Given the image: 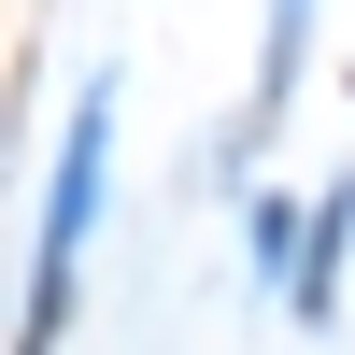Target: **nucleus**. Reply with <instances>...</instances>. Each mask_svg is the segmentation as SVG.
<instances>
[{"label": "nucleus", "instance_id": "obj_1", "mask_svg": "<svg viewBox=\"0 0 355 355\" xmlns=\"http://www.w3.org/2000/svg\"><path fill=\"white\" fill-rule=\"evenodd\" d=\"M100 157H114V100H85V114H71V142H57L43 242H28V327H15V355H57V313H71V256H85V214H100Z\"/></svg>", "mask_w": 355, "mask_h": 355}, {"label": "nucleus", "instance_id": "obj_3", "mask_svg": "<svg viewBox=\"0 0 355 355\" xmlns=\"http://www.w3.org/2000/svg\"><path fill=\"white\" fill-rule=\"evenodd\" d=\"M299 43H313V0H270V71H256V114H284V85H299Z\"/></svg>", "mask_w": 355, "mask_h": 355}, {"label": "nucleus", "instance_id": "obj_2", "mask_svg": "<svg viewBox=\"0 0 355 355\" xmlns=\"http://www.w3.org/2000/svg\"><path fill=\"white\" fill-rule=\"evenodd\" d=\"M341 242H355V199L313 214V256H299V284H284V299H299V327H327V299H341Z\"/></svg>", "mask_w": 355, "mask_h": 355}]
</instances>
